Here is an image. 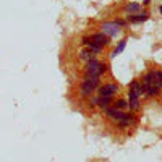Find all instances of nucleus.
Segmentation results:
<instances>
[{
    "label": "nucleus",
    "mask_w": 162,
    "mask_h": 162,
    "mask_svg": "<svg viewBox=\"0 0 162 162\" xmlns=\"http://www.w3.org/2000/svg\"><path fill=\"white\" fill-rule=\"evenodd\" d=\"M81 44L84 46V47H88V46L91 44V37H88V36H86V37H83V39H81Z\"/></svg>",
    "instance_id": "15"
},
{
    "label": "nucleus",
    "mask_w": 162,
    "mask_h": 162,
    "mask_svg": "<svg viewBox=\"0 0 162 162\" xmlns=\"http://www.w3.org/2000/svg\"><path fill=\"white\" fill-rule=\"evenodd\" d=\"M159 93H161V88H159V86H146L144 96H146V97H154V96H157Z\"/></svg>",
    "instance_id": "13"
},
{
    "label": "nucleus",
    "mask_w": 162,
    "mask_h": 162,
    "mask_svg": "<svg viewBox=\"0 0 162 162\" xmlns=\"http://www.w3.org/2000/svg\"><path fill=\"white\" fill-rule=\"evenodd\" d=\"M159 11H161V13H162V5H161V7H159Z\"/></svg>",
    "instance_id": "17"
},
{
    "label": "nucleus",
    "mask_w": 162,
    "mask_h": 162,
    "mask_svg": "<svg viewBox=\"0 0 162 162\" xmlns=\"http://www.w3.org/2000/svg\"><path fill=\"white\" fill-rule=\"evenodd\" d=\"M78 58H80L81 62H89V60H93V58H96V54L93 52V50L89 49V47H84V49H81L80 50V54H78Z\"/></svg>",
    "instance_id": "10"
},
{
    "label": "nucleus",
    "mask_w": 162,
    "mask_h": 162,
    "mask_svg": "<svg viewBox=\"0 0 162 162\" xmlns=\"http://www.w3.org/2000/svg\"><path fill=\"white\" fill-rule=\"evenodd\" d=\"M140 10H141L140 2H128V3H125V7H123V11L126 15H136V13H140Z\"/></svg>",
    "instance_id": "8"
},
{
    "label": "nucleus",
    "mask_w": 162,
    "mask_h": 162,
    "mask_svg": "<svg viewBox=\"0 0 162 162\" xmlns=\"http://www.w3.org/2000/svg\"><path fill=\"white\" fill-rule=\"evenodd\" d=\"M161 89H162V78H161Z\"/></svg>",
    "instance_id": "18"
},
{
    "label": "nucleus",
    "mask_w": 162,
    "mask_h": 162,
    "mask_svg": "<svg viewBox=\"0 0 162 162\" xmlns=\"http://www.w3.org/2000/svg\"><path fill=\"white\" fill-rule=\"evenodd\" d=\"M161 78H162L161 70H151V72H148L144 75L143 84L144 86H159L161 88Z\"/></svg>",
    "instance_id": "4"
},
{
    "label": "nucleus",
    "mask_w": 162,
    "mask_h": 162,
    "mask_svg": "<svg viewBox=\"0 0 162 162\" xmlns=\"http://www.w3.org/2000/svg\"><path fill=\"white\" fill-rule=\"evenodd\" d=\"M126 42H128L126 39H122V41L118 42V46L112 50V52H110V58H115L118 54H122V52H123V50H125V47H126Z\"/></svg>",
    "instance_id": "12"
},
{
    "label": "nucleus",
    "mask_w": 162,
    "mask_h": 162,
    "mask_svg": "<svg viewBox=\"0 0 162 162\" xmlns=\"http://www.w3.org/2000/svg\"><path fill=\"white\" fill-rule=\"evenodd\" d=\"M101 33L105 34L107 37H115L117 34L122 33V26H118L115 21H107L101 26Z\"/></svg>",
    "instance_id": "5"
},
{
    "label": "nucleus",
    "mask_w": 162,
    "mask_h": 162,
    "mask_svg": "<svg viewBox=\"0 0 162 162\" xmlns=\"http://www.w3.org/2000/svg\"><path fill=\"white\" fill-rule=\"evenodd\" d=\"M140 96L135 93V91L128 89V109L130 112H136V110H140Z\"/></svg>",
    "instance_id": "6"
},
{
    "label": "nucleus",
    "mask_w": 162,
    "mask_h": 162,
    "mask_svg": "<svg viewBox=\"0 0 162 162\" xmlns=\"http://www.w3.org/2000/svg\"><path fill=\"white\" fill-rule=\"evenodd\" d=\"M113 107H115V109H120V110H125V109H128V101H125V99H118V101H115Z\"/></svg>",
    "instance_id": "14"
},
{
    "label": "nucleus",
    "mask_w": 162,
    "mask_h": 162,
    "mask_svg": "<svg viewBox=\"0 0 162 162\" xmlns=\"http://www.w3.org/2000/svg\"><path fill=\"white\" fill-rule=\"evenodd\" d=\"M112 104H113V97H96V105L102 110L110 107Z\"/></svg>",
    "instance_id": "11"
},
{
    "label": "nucleus",
    "mask_w": 162,
    "mask_h": 162,
    "mask_svg": "<svg viewBox=\"0 0 162 162\" xmlns=\"http://www.w3.org/2000/svg\"><path fill=\"white\" fill-rule=\"evenodd\" d=\"M149 2H151V0H143V5H149Z\"/></svg>",
    "instance_id": "16"
},
{
    "label": "nucleus",
    "mask_w": 162,
    "mask_h": 162,
    "mask_svg": "<svg viewBox=\"0 0 162 162\" xmlns=\"http://www.w3.org/2000/svg\"><path fill=\"white\" fill-rule=\"evenodd\" d=\"M91 41L96 42V44H99V46H102V47H107L109 42H110V37H107L105 34H102V33H96V34L91 36Z\"/></svg>",
    "instance_id": "9"
},
{
    "label": "nucleus",
    "mask_w": 162,
    "mask_h": 162,
    "mask_svg": "<svg viewBox=\"0 0 162 162\" xmlns=\"http://www.w3.org/2000/svg\"><path fill=\"white\" fill-rule=\"evenodd\" d=\"M101 86V78H88L84 76L81 81V86H80V96L83 99H88L91 97L94 93L97 91V88Z\"/></svg>",
    "instance_id": "1"
},
{
    "label": "nucleus",
    "mask_w": 162,
    "mask_h": 162,
    "mask_svg": "<svg viewBox=\"0 0 162 162\" xmlns=\"http://www.w3.org/2000/svg\"><path fill=\"white\" fill-rule=\"evenodd\" d=\"M101 65L102 62L97 60V58H93V60L84 63V76L88 78H101Z\"/></svg>",
    "instance_id": "2"
},
{
    "label": "nucleus",
    "mask_w": 162,
    "mask_h": 162,
    "mask_svg": "<svg viewBox=\"0 0 162 162\" xmlns=\"http://www.w3.org/2000/svg\"><path fill=\"white\" fill-rule=\"evenodd\" d=\"M118 88L117 83H105V84H101L97 88V97H115L118 94Z\"/></svg>",
    "instance_id": "3"
},
{
    "label": "nucleus",
    "mask_w": 162,
    "mask_h": 162,
    "mask_svg": "<svg viewBox=\"0 0 162 162\" xmlns=\"http://www.w3.org/2000/svg\"><path fill=\"white\" fill-rule=\"evenodd\" d=\"M148 18H149L148 11H140V13H136V15H128V16H126L128 23H144V21H148Z\"/></svg>",
    "instance_id": "7"
}]
</instances>
